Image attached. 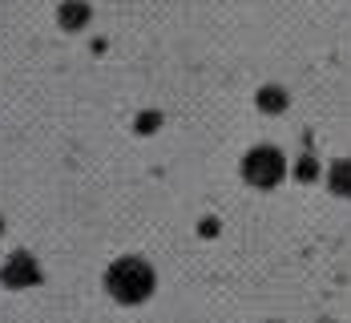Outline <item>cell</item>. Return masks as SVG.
<instances>
[{
    "label": "cell",
    "instance_id": "cell-1",
    "mask_svg": "<svg viewBox=\"0 0 351 323\" xmlns=\"http://www.w3.org/2000/svg\"><path fill=\"white\" fill-rule=\"evenodd\" d=\"M109 287H113L117 299H141V295L149 291V271H145V263H138V259L117 263L113 275H109Z\"/></svg>",
    "mask_w": 351,
    "mask_h": 323
},
{
    "label": "cell",
    "instance_id": "cell-2",
    "mask_svg": "<svg viewBox=\"0 0 351 323\" xmlns=\"http://www.w3.org/2000/svg\"><path fill=\"white\" fill-rule=\"evenodd\" d=\"M246 174H250L254 182H263V186H267V182H275V178L282 174V162H279V154H275V149H258V154L250 158V166H246Z\"/></svg>",
    "mask_w": 351,
    "mask_h": 323
}]
</instances>
